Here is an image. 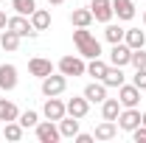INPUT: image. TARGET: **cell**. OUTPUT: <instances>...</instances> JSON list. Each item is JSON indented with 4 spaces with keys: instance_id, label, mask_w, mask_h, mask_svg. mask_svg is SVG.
Here are the masks:
<instances>
[{
    "instance_id": "cell-22",
    "label": "cell",
    "mask_w": 146,
    "mask_h": 143,
    "mask_svg": "<svg viewBox=\"0 0 146 143\" xmlns=\"http://www.w3.org/2000/svg\"><path fill=\"white\" fill-rule=\"evenodd\" d=\"M59 124V135L62 138H76L79 135V118H73V115H65L62 121H56Z\"/></svg>"
},
{
    "instance_id": "cell-12",
    "label": "cell",
    "mask_w": 146,
    "mask_h": 143,
    "mask_svg": "<svg viewBox=\"0 0 146 143\" xmlns=\"http://www.w3.org/2000/svg\"><path fill=\"white\" fill-rule=\"evenodd\" d=\"M118 101H121V107H138L141 104V90L135 87V84H121L118 87Z\"/></svg>"
},
{
    "instance_id": "cell-18",
    "label": "cell",
    "mask_w": 146,
    "mask_h": 143,
    "mask_svg": "<svg viewBox=\"0 0 146 143\" xmlns=\"http://www.w3.org/2000/svg\"><path fill=\"white\" fill-rule=\"evenodd\" d=\"M101 81L107 84V90H110V87H115V90H118L121 84H124V81H127V76H124V68H115V65H110Z\"/></svg>"
},
{
    "instance_id": "cell-30",
    "label": "cell",
    "mask_w": 146,
    "mask_h": 143,
    "mask_svg": "<svg viewBox=\"0 0 146 143\" xmlns=\"http://www.w3.org/2000/svg\"><path fill=\"white\" fill-rule=\"evenodd\" d=\"M129 65H132L135 70L146 68V51H143V48H135V51H132V59H129Z\"/></svg>"
},
{
    "instance_id": "cell-27",
    "label": "cell",
    "mask_w": 146,
    "mask_h": 143,
    "mask_svg": "<svg viewBox=\"0 0 146 143\" xmlns=\"http://www.w3.org/2000/svg\"><path fill=\"white\" fill-rule=\"evenodd\" d=\"M124 34H127V28H121V25H115V23H107V28H104V39H107L110 45L124 42Z\"/></svg>"
},
{
    "instance_id": "cell-25",
    "label": "cell",
    "mask_w": 146,
    "mask_h": 143,
    "mask_svg": "<svg viewBox=\"0 0 146 143\" xmlns=\"http://www.w3.org/2000/svg\"><path fill=\"white\" fill-rule=\"evenodd\" d=\"M23 135H25V129L20 126V121H9V124H3V138H6V140L17 143V140H23Z\"/></svg>"
},
{
    "instance_id": "cell-9",
    "label": "cell",
    "mask_w": 146,
    "mask_h": 143,
    "mask_svg": "<svg viewBox=\"0 0 146 143\" xmlns=\"http://www.w3.org/2000/svg\"><path fill=\"white\" fill-rule=\"evenodd\" d=\"M129 59H132V48H129L127 42H115V45L110 48V65H115V68H127Z\"/></svg>"
},
{
    "instance_id": "cell-26",
    "label": "cell",
    "mask_w": 146,
    "mask_h": 143,
    "mask_svg": "<svg viewBox=\"0 0 146 143\" xmlns=\"http://www.w3.org/2000/svg\"><path fill=\"white\" fill-rule=\"evenodd\" d=\"M124 42H127L132 51H135V48H143V45H146V34L141 31V28H127V34H124Z\"/></svg>"
},
{
    "instance_id": "cell-11",
    "label": "cell",
    "mask_w": 146,
    "mask_h": 143,
    "mask_svg": "<svg viewBox=\"0 0 146 143\" xmlns=\"http://www.w3.org/2000/svg\"><path fill=\"white\" fill-rule=\"evenodd\" d=\"M17 81H20V76H17V68L11 62L0 65V90L3 93H11V90L17 87Z\"/></svg>"
},
{
    "instance_id": "cell-19",
    "label": "cell",
    "mask_w": 146,
    "mask_h": 143,
    "mask_svg": "<svg viewBox=\"0 0 146 143\" xmlns=\"http://www.w3.org/2000/svg\"><path fill=\"white\" fill-rule=\"evenodd\" d=\"M121 101L118 98H104L101 101V118L104 121H118V115H121Z\"/></svg>"
},
{
    "instance_id": "cell-20",
    "label": "cell",
    "mask_w": 146,
    "mask_h": 143,
    "mask_svg": "<svg viewBox=\"0 0 146 143\" xmlns=\"http://www.w3.org/2000/svg\"><path fill=\"white\" fill-rule=\"evenodd\" d=\"M28 20H31V25H34L36 31H48L51 28V11L48 9H34Z\"/></svg>"
},
{
    "instance_id": "cell-1",
    "label": "cell",
    "mask_w": 146,
    "mask_h": 143,
    "mask_svg": "<svg viewBox=\"0 0 146 143\" xmlns=\"http://www.w3.org/2000/svg\"><path fill=\"white\" fill-rule=\"evenodd\" d=\"M73 45H76L79 56H84V59H96V56H101V42H98L96 34L87 31V28H76V31H73Z\"/></svg>"
},
{
    "instance_id": "cell-35",
    "label": "cell",
    "mask_w": 146,
    "mask_h": 143,
    "mask_svg": "<svg viewBox=\"0 0 146 143\" xmlns=\"http://www.w3.org/2000/svg\"><path fill=\"white\" fill-rule=\"evenodd\" d=\"M48 3H51V6H62L65 0H48Z\"/></svg>"
},
{
    "instance_id": "cell-10",
    "label": "cell",
    "mask_w": 146,
    "mask_h": 143,
    "mask_svg": "<svg viewBox=\"0 0 146 143\" xmlns=\"http://www.w3.org/2000/svg\"><path fill=\"white\" fill-rule=\"evenodd\" d=\"M56 68L51 59H45V56H31L28 59V73L31 76H36V79H45V76H51Z\"/></svg>"
},
{
    "instance_id": "cell-14",
    "label": "cell",
    "mask_w": 146,
    "mask_h": 143,
    "mask_svg": "<svg viewBox=\"0 0 146 143\" xmlns=\"http://www.w3.org/2000/svg\"><path fill=\"white\" fill-rule=\"evenodd\" d=\"M82 95H84V98H87L90 104H101V101L107 98V84L96 79V81H90V84L84 87V93H82Z\"/></svg>"
},
{
    "instance_id": "cell-6",
    "label": "cell",
    "mask_w": 146,
    "mask_h": 143,
    "mask_svg": "<svg viewBox=\"0 0 146 143\" xmlns=\"http://www.w3.org/2000/svg\"><path fill=\"white\" fill-rule=\"evenodd\" d=\"M115 124H118L121 132H132V129H138V126H141V109H138V107H124Z\"/></svg>"
},
{
    "instance_id": "cell-23",
    "label": "cell",
    "mask_w": 146,
    "mask_h": 143,
    "mask_svg": "<svg viewBox=\"0 0 146 143\" xmlns=\"http://www.w3.org/2000/svg\"><path fill=\"white\" fill-rule=\"evenodd\" d=\"M20 118V109L14 101H9V98H0V121L3 124H9V121H17Z\"/></svg>"
},
{
    "instance_id": "cell-31",
    "label": "cell",
    "mask_w": 146,
    "mask_h": 143,
    "mask_svg": "<svg viewBox=\"0 0 146 143\" xmlns=\"http://www.w3.org/2000/svg\"><path fill=\"white\" fill-rule=\"evenodd\" d=\"M132 84L141 90V93H146V68H141V70H135V76H132Z\"/></svg>"
},
{
    "instance_id": "cell-24",
    "label": "cell",
    "mask_w": 146,
    "mask_h": 143,
    "mask_svg": "<svg viewBox=\"0 0 146 143\" xmlns=\"http://www.w3.org/2000/svg\"><path fill=\"white\" fill-rule=\"evenodd\" d=\"M107 62H104V59H101V56H96V59H90V62H87V73H84V76H93V79H98V81H101V79H104V73H107Z\"/></svg>"
},
{
    "instance_id": "cell-29",
    "label": "cell",
    "mask_w": 146,
    "mask_h": 143,
    "mask_svg": "<svg viewBox=\"0 0 146 143\" xmlns=\"http://www.w3.org/2000/svg\"><path fill=\"white\" fill-rule=\"evenodd\" d=\"M20 126L23 129H34L36 124H39V112H34V109H25V112H20Z\"/></svg>"
},
{
    "instance_id": "cell-33",
    "label": "cell",
    "mask_w": 146,
    "mask_h": 143,
    "mask_svg": "<svg viewBox=\"0 0 146 143\" xmlns=\"http://www.w3.org/2000/svg\"><path fill=\"white\" fill-rule=\"evenodd\" d=\"M73 140H76V143H93L96 138H93V135H87V132H79V135H76Z\"/></svg>"
},
{
    "instance_id": "cell-5",
    "label": "cell",
    "mask_w": 146,
    "mask_h": 143,
    "mask_svg": "<svg viewBox=\"0 0 146 143\" xmlns=\"http://www.w3.org/2000/svg\"><path fill=\"white\" fill-rule=\"evenodd\" d=\"M42 115H45L48 121H62V118L68 115V107H65V101H62L59 95H51V98H45V104H42Z\"/></svg>"
},
{
    "instance_id": "cell-2",
    "label": "cell",
    "mask_w": 146,
    "mask_h": 143,
    "mask_svg": "<svg viewBox=\"0 0 146 143\" xmlns=\"http://www.w3.org/2000/svg\"><path fill=\"white\" fill-rule=\"evenodd\" d=\"M56 70L76 79V76H84V73H87V62H84V56H79V54H76V56L68 54V56H62V59H59Z\"/></svg>"
},
{
    "instance_id": "cell-37",
    "label": "cell",
    "mask_w": 146,
    "mask_h": 143,
    "mask_svg": "<svg viewBox=\"0 0 146 143\" xmlns=\"http://www.w3.org/2000/svg\"><path fill=\"white\" fill-rule=\"evenodd\" d=\"M143 25H146V11H143Z\"/></svg>"
},
{
    "instance_id": "cell-13",
    "label": "cell",
    "mask_w": 146,
    "mask_h": 143,
    "mask_svg": "<svg viewBox=\"0 0 146 143\" xmlns=\"http://www.w3.org/2000/svg\"><path fill=\"white\" fill-rule=\"evenodd\" d=\"M65 107H68V115H73V118H84L87 112H90V101L84 98V95H73V98H68L65 101Z\"/></svg>"
},
{
    "instance_id": "cell-32",
    "label": "cell",
    "mask_w": 146,
    "mask_h": 143,
    "mask_svg": "<svg viewBox=\"0 0 146 143\" xmlns=\"http://www.w3.org/2000/svg\"><path fill=\"white\" fill-rule=\"evenodd\" d=\"M132 140L135 143H146V126L141 124L138 129H132Z\"/></svg>"
},
{
    "instance_id": "cell-4",
    "label": "cell",
    "mask_w": 146,
    "mask_h": 143,
    "mask_svg": "<svg viewBox=\"0 0 146 143\" xmlns=\"http://www.w3.org/2000/svg\"><path fill=\"white\" fill-rule=\"evenodd\" d=\"M34 132H36V140L39 143H59L62 140V135H59V124L56 121H39V124L34 126Z\"/></svg>"
},
{
    "instance_id": "cell-34",
    "label": "cell",
    "mask_w": 146,
    "mask_h": 143,
    "mask_svg": "<svg viewBox=\"0 0 146 143\" xmlns=\"http://www.w3.org/2000/svg\"><path fill=\"white\" fill-rule=\"evenodd\" d=\"M6 25H9V17H6V11H3V9H0V31H3V28H6Z\"/></svg>"
},
{
    "instance_id": "cell-16",
    "label": "cell",
    "mask_w": 146,
    "mask_h": 143,
    "mask_svg": "<svg viewBox=\"0 0 146 143\" xmlns=\"http://www.w3.org/2000/svg\"><path fill=\"white\" fill-rule=\"evenodd\" d=\"M70 25H73V28H90V25H93L90 6H84V9H73V11H70Z\"/></svg>"
},
{
    "instance_id": "cell-7",
    "label": "cell",
    "mask_w": 146,
    "mask_h": 143,
    "mask_svg": "<svg viewBox=\"0 0 146 143\" xmlns=\"http://www.w3.org/2000/svg\"><path fill=\"white\" fill-rule=\"evenodd\" d=\"M90 11H93V20L96 23H112L115 11H112V0H90Z\"/></svg>"
},
{
    "instance_id": "cell-8",
    "label": "cell",
    "mask_w": 146,
    "mask_h": 143,
    "mask_svg": "<svg viewBox=\"0 0 146 143\" xmlns=\"http://www.w3.org/2000/svg\"><path fill=\"white\" fill-rule=\"evenodd\" d=\"M6 28H11V31L20 34L23 39H25V36H36V34H39L34 25H31V20L25 17V14H14V17H9V25H6Z\"/></svg>"
},
{
    "instance_id": "cell-15",
    "label": "cell",
    "mask_w": 146,
    "mask_h": 143,
    "mask_svg": "<svg viewBox=\"0 0 146 143\" xmlns=\"http://www.w3.org/2000/svg\"><path fill=\"white\" fill-rule=\"evenodd\" d=\"M118 132H121V129H118L115 121H101V124L93 129V138H96V140H115Z\"/></svg>"
},
{
    "instance_id": "cell-36",
    "label": "cell",
    "mask_w": 146,
    "mask_h": 143,
    "mask_svg": "<svg viewBox=\"0 0 146 143\" xmlns=\"http://www.w3.org/2000/svg\"><path fill=\"white\" fill-rule=\"evenodd\" d=\"M141 124L146 126V109H143V112H141Z\"/></svg>"
},
{
    "instance_id": "cell-28",
    "label": "cell",
    "mask_w": 146,
    "mask_h": 143,
    "mask_svg": "<svg viewBox=\"0 0 146 143\" xmlns=\"http://www.w3.org/2000/svg\"><path fill=\"white\" fill-rule=\"evenodd\" d=\"M11 9H14V14L31 17V11L36 9V0H11Z\"/></svg>"
},
{
    "instance_id": "cell-17",
    "label": "cell",
    "mask_w": 146,
    "mask_h": 143,
    "mask_svg": "<svg viewBox=\"0 0 146 143\" xmlns=\"http://www.w3.org/2000/svg\"><path fill=\"white\" fill-rule=\"evenodd\" d=\"M112 11H115V17L121 23H129L135 17V3L132 0H112Z\"/></svg>"
},
{
    "instance_id": "cell-21",
    "label": "cell",
    "mask_w": 146,
    "mask_h": 143,
    "mask_svg": "<svg viewBox=\"0 0 146 143\" xmlns=\"http://www.w3.org/2000/svg\"><path fill=\"white\" fill-rule=\"evenodd\" d=\"M20 39H23V36L14 34L11 28H3V34H0V48L9 51V54H14V51L20 48Z\"/></svg>"
},
{
    "instance_id": "cell-38",
    "label": "cell",
    "mask_w": 146,
    "mask_h": 143,
    "mask_svg": "<svg viewBox=\"0 0 146 143\" xmlns=\"http://www.w3.org/2000/svg\"><path fill=\"white\" fill-rule=\"evenodd\" d=\"M0 6H3V0H0Z\"/></svg>"
},
{
    "instance_id": "cell-3",
    "label": "cell",
    "mask_w": 146,
    "mask_h": 143,
    "mask_svg": "<svg viewBox=\"0 0 146 143\" xmlns=\"http://www.w3.org/2000/svg\"><path fill=\"white\" fill-rule=\"evenodd\" d=\"M39 81H42V95H45V98L62 95V93L68 90V76H65V73H51V76H45V79H39Z\"/></svg>"
}]
</instances>
